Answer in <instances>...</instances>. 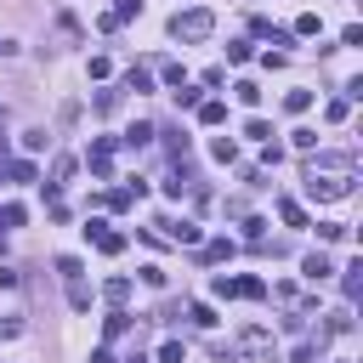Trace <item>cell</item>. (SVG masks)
<instances>
[{
	"instance_id": "6da1fadb",
	"label": "cell",
	"mask_w": 363,
	"mask_h": 363,
	"mask_svg": "<svg viewBox=\"0 0 363 363\" xmlns=\"http://www.w3.org/2000/svg\"><path fill=\"white\" fill-rule=\"evenodd\" d=\"M306 193L312 199H346L352 193V170H306Z\"/></svg>"
},
{
	"instance_id": "7a4b0ae2",
	"label": "cell",
	"mask_w": 363,
	"mask_h": 363,
	"mask_svg": "<svg viewBox=\"0 0 363 363\" xmlns=\"http://www.w3.org/2000/svg\"><path fill=\"white\" fill-rule=\"evenodd\" d=\"M170 34H176V40H188V45H193V40H210V34H216V17H210L205 6L176 12V17H170Z\"/></svg>"
},
{
	"instance_id": "3957f363",
	"label": "cell",
	"mask_w": 363,
	"mask_h": 363,
	"mask_svg": "<svg viewBox=\"0 0 363 363\" xmlns=\"http://www.w3.org/2000/svg\"><path fill=\"white\" fill-rule=\"evenodd\" d=\"M85 233H91V244H97L103 255H119V250H125V239L114 233V227H103V221H91V227H85Z\"/></svg>"
},
{
	"instance_id": "277c9868",
	"label": "cell",
	"mask_w": 363,
	"mask_h": 363,
	"mask_svg": "<svg viewBox=\"0 0 363 363\" xmlns=\"http://www.w3.org/2000/svg\"><path fill=\"white\" fill-rule=\"evenodd\" d=\"M159 227H165L176 244H199V227H193V221H159Z\"/></svg>"
},
{
	"instance_id": "5b68a950",
	"label": "cell",
	"mask_w": 363,
	"mask_h": 363,
	"mask_svg": "<svg viewBox=\"0 0 363 363\" xmlns=\"http://www.w3.org/2000/svg\"><path fill=\"white\" fill-rule=\"evenodd\" d=\"M301 272H306V279L318 284V279H329L335 267H329V255H324V250H318V255H306V261H301Z\"/></svg>"
},
{
	"instance_id": "8992f818",
	"label": "cell",
	"mask_w": 363,
	"mask_h": 363,
	"mask_svg": "<svg viewBox=\"0 0 363 363\" xmlns=\"http://www.w3.org/2000/svg\"><path fill=\"white\" fill-rule=\"evenodd\" d=\"M68 306H74V312H85V306H91V284L80 279V272L68 279Z\"/></svg>"
},
{
	"instance_id": "52a82bcc",
	"label": "cell",
	"mask_w": 363,
	"mask_h": 363,
	"mask_svg": "<svg viewBox=\"0 0 363 363\" xmlns=\"http://www.w3.org/2000/svg\"><path fill=\"white\" fill-rule=\"evenodd\" d=\"M108 165H114V142H91V170L108 176Z\"/></svg>"
},
{
	"instance_id": "ba28073f",
	"label": "cell",
	"mask_w": 363,
	"mask_h": 363,
	"mask_svg": "<svg viewBox=\"0 0 363 363\" xmlns=\"http://www.w3.org/2000/svg\"><path fill=\"white\" fill-rule=\"evenodd\" d=\"M182 193H193V170H176V176L165 182V199H182Z\"/></svg>"
},
{
	"instance_id": "9c48e42d",
	"label": "cell",
	"mask_w": 363,
	"mask_h": 363,
	"mask_svg": "<svg viewBox=\"0 0 363 363\" xmlns=\"http://www.w3.org/2000/svg\"><path fill=\"white\" fill-rule=\"evenodd\" d=\"M357 284H363V261H346V267H341V290L357 295Z\"/></svg>"
},
{
	"instance_id": "30bf717a",
	"label": "cell",
	"mask_w": 363,
	"mask_h": 363,
	"mask_svg": "<svg viewBox=\"0 0 363 363\" xmlns=\"http://www.w3.org/2000/svg\"><path fill=\"white\" fill-rule=\"evenodd\" d=\"M119 142H125V148H148V142H154V125H131Z\"/></svg>"
},
{
	"instance_id": "8fae6325",
	"label": "cell",
	"mask_w": 363,
	"mask_h": 363,
	"mask_svg": "<svg viewBox=\"0 0 363 363\" xmlns=\"http://www.w3.org/2000/svg\"><path fill=\"white\" fill-rule=\"evenodd\" d=\"M233 295H244V301H261V295H267V284H261V279H233Z\"/></svg>"
},
{
	"instance_id": "7c38bea8",
	"label": "cell",
	"mask_w": 363,
	"mask_h": 363,
	"mask_svg": "<svg viewBox=\"0 0 363 363\" xmlns=\"http://www.w3.org/2000/svg\"><path fill=\"white\" fill-rule=\"evenodd\" d=\"M125 91H136V97L154 91V74H148V68H131V74H125Z\"/></svg>"
},
{
	"instance_id": "4fadbf2b",
	"label": "cell",
	"mask_w": 363,
	"mask_h": 363,
	"mask_svg": "<svg viewBox=\"0 0 363 363\" xmlns=\"http://www.w3.org/2000/svg\"><path fill=\"white\" fill-rule=\"evenodd\" d=\"M346 233H352L346 221H318V239H324V244H335V239H346Z\"/></svg>"
},
{
	"instance_id": "5bb4252c",
	"label": "cell",
	"mask_w": 363,
	"mask_h": 363,
	"mask_svg": "<svg viewBox=\"0 0 363 363\" xmlns=\"http://www.w3.org/2000/svg\"><path fill=\"white\" fill-rule=\"evenodd\" d=\"M210 154H216L221 165H233V159H239V148H233V136H216V142H210Z\"/></svg>"
},
{
	"instance_id": "9a60e30c",
	"label": "cell",
	"mask_w": 363,
	"mask_h": 363,
	"mask_svg": "<svg viewBox=\"0 0 363 363\" xmlns=\"http://www.w3.org/2000/svg\"><path fill=\"white\" fill-rule=\"evenodd\" d=\"M227 119V103H199V125H221Z\"/></svg>"
},
{
	"instance_id": "2e32d148",
	"label": "cell",
	"mask_w": 363,
	"mask_h": 363,
	"mask_svg": "<svg viewBox=\"0 0 363 363\" xmlns=\"http://www.w3.org/2000/svg\"><path fill=\"white\" fill-rule=\"evenodd\" d=\"M279 216H284V221H290V227H306V210H301V205H295V199H279Z\"/></svg>"
},
{
	"instance_id": "e0dca14e",
	"label": "cell",
	"mask_w": 363,
	"mask_h": 363,
	"mask_svg": "<svg viewBox=\"0 0 363 363\" xmlns=\"http://www.w3.org/2000/svg\"><path fill=\"white\" fill-rule=\"evenodd\" d=\"M103 295H108L114 306H125V301H131V279H108V290H103Z\"/></svg>"
},
{
	"instance_id": "ac0fdd59",
	"label": "cell",
	"mask_w": 363,
	"mask_h": 363,
	"mask_svg": "<svg viewBox=\"0 0 363 363\" xmlns=\"http://www.w3.org/2000/svg\"><path fill=\"white\" fill-rule=\"evenodd\" d=\"M165 136H170V159H188V148H193L188 131H165Z\"/></svg>"
},
{
	"instance_id": "d6986e66",
	"label": "cell",
	"mask_w": 363,
	"mask_h": 363,
	"mask_svg": "<svg viewBox=\"0 0 363 363\" xmlns=\"http://www.w3.org/2000/svg\"><path fill=\"white\" fill-rule=\"evenodd\" d=\"M233 91H239V103H250V108H255V103H261V85H255V80H239V85H233Z\"/></svg>"
},
{
	"instance_id": "ffe728a7",
	"label": "cell",
	"mask_w": 363,
	"mask_h": 363,
	"mask_svg": "<svg viewBox=\"0 0 363 363\" xmlns=\"http://www.w3.org/2000/svg\"><path fill=\"white\" fill-rule=\"evenodd\" d=\"M188 318H193V324H199V329H210V324H216V312H210L205 301H193V306H188Z\"/></svg>"
},
{
	"instance_id": "44dd1931",
	"label": "cell",
	"mask_w": 363,
	"mask_h": 363,
	"mask_svg": "<svg viewBox=\"0 0 363 363\" xmlns=\"http://www.w3.org/2000/svg\"><path fill=\"white\" fill-rule=\"evenodd\" d=\"M233 255V239H216V244H205V261H227Z\"/></svg>"
},
{
	"instance_id": "7402d4cb",
	"label": "cell",
	"mask_w": 363,
	"mask_h": 363,
	"mask_svg": "<svg viewBox=\"0 0 363 363\" xmlns=\"http://www.w3.org/2000/svg\"><path fill=\"white\" fill-rule=\"evenodd\" d=\"M6 176H12V182H34V165H29V159H12Z\"/></svg>"
},
{
	"instance_id": "603a6c76",
	"label": "cell",
	"mask_w": 363,
	"mask_h": 363,
	"mask_svg": "<svg viewBox=\"0 0 363 363\" xmlns=\"http://www.w3.org/2000/svg\"><path fill=\"white\" fill-rule=\"evenodd\" d=\"M239 346H244V352H261V346H267V329H244Z\"/></svg>"
},
{
	"instance_id": "cb8c5ba5",
	"label": "cell",
	"mask_w": 363,
	"mask_h": 363,
	"mask_svg": "<svg viewBox=\"0 0 363 363\" xmlns=\"http://www.w3.org/2000/svg\"><path fill=\"white\" fill-rule=\"evenodd\" d=\"M306 103H312V91H290V97H284L290 114H306Z\"/></svg>"
},
{
	"instance_id": "d4e9b609",
	"label": "cell",
	"mask_w": 363,
	"mask_h": 363,
	"mask_svg": "<svg viewBox=\"0 0 363 363\" xmlns=\"http://www.w3.org/2000/svg\"><path fill=\"white\" fill-rule=\"evenodd\" d=\"M182 357H188V352H182V341H165V346H159V363H182Z\"/></svg>"
},
{
	"instance_id": "484cf974",
	"label": "cell",
	"mask_w": 363,
	"mask_h": 363,
	"mask_svg": "<svg viewBox=\"0 0 363 363\" xmlns=\"http://www.w3.org/2000/svg\"><path fill=\"white\" fill-rule=\"evenodd\" d=\"M227 63H250V40H233V45H227Z\"/></svg>"
},
{
	"instance_id": "4316f807",
	"label": "cell",
	"mask_w": 363,
	"mask_h": 363,
	"mask_svg": "<svg viewBox=\"0 0 363 363\" xmlns=\"http://www.w3.org/2000/svg\"><path fill=\"white\" fill-rule=\"evenodd\" d=\"M45 142H52V136H45V131H23V148H29V154H40Z\"/></svg>"
},
{
	"instance_id": "83f0119b",
	"label": "cell",
	"mask_w": 363,
	"mask_h": 363,
	"mask_svg": "<svg viewBox=\"0 0 363 363\" xmlns=\"http://www.w3.org/2000/svg\"><path fill=\"white\" fill-rule=\"evenodd\" d=\"M23 216H29L23 205H6V210H0V221H6V227H23Z\"/></svg>"
},
{
	"instance_id": "f1b7e54d",
	"label": "cell",
	"mask_w": 363,
	"mask_h": 363,
	"mask_svg": "<svg viewBox=\"0 0 363 363\" xmlns=\"http://www.w3.org/2000/svg\"><path fill=\"white\" fill-rule=\"evenodd\" d=\"M295 34H318V12H301L295 17Z\"/></svg>"
},
{
	"instance_id": "f546056e",
	"label": "cell",
	"mask_w": 363,
	"mask_h": 363,
	"mask_svg": "<svg viewBox=\"0 0 363 363\" xmlns=\"http://www.w3.org/2000/svg\"><path fill=\"white\" fill-rule=\"evenodd\" d=\"M136 12H142V0H119V6H114V17L125 23V17H136Z\"/></svg>"
},
{
	"instance_id": "4dcf8cb0",
	"label": "cell",
	"mask_w": 363,
	"mask_h": 363,
	"mask_svg": "<svg viewBox=\"0 0 363 363\" xmlns=\"http://www.w3.org/2000/svg\"><path fill=\"white\" fill-rule=\"evenodd\" d=\"M290 363H318V346H295V352H290Z\"/></svg>"
},
{
	"instance_id": "1f68e13d",
	"label": "cell",
	"mask_w": 363,
	"mask_h": 363,
	"mask_svg": "<svg viewBox=\"0 0 363 363\" xmlns=\"http://www.w3.org/2000/svg\"><path fill=\"white\" fill-rule=\"evenodd\" d=\"M0 114H6V103H0Z\"/></svg>"
},
{
	"instance_id": "d6a6232c",
	"label": "cell",
	"mask_w": 363,
	"mask_h": 363,
	"mask_svg": "<svg viewBox=\"0 0 363 363\" xmlns=\"http://www.w3.org/2000/svg\"><path fill=\"white\" fill-rule=\"evenodd\" d=\"M341 363H346V357H341Z\"/></svg>"
}]
</instances>
